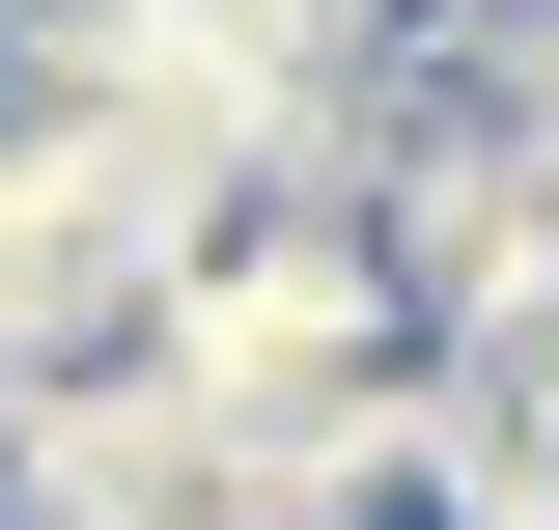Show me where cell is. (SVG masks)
<instances>
[{
	"instance_id": "6da1fadb",
	"label": "cell",
	"mask_w": 559,
	"mask_h": 530,
	"mask_svg": "<svg viewBox=\"0 0 559 530\" xmlns=\"http://www.w3.org/2000/svg\"><path fill=\"white\" fill-rule=\"evenodd\" d=\"M140 363L197 419H308V392H392L419 308H392V252H364V196H224L197 252L140 279Z\"/></svg>"
}]
</instances>
